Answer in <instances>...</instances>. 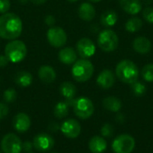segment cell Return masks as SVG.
I'll list each match as a JSON object with an SVG mask.
<instances>
[{"label": "cell", "instance_id": "1", "mask_svg": "<svg viewBox=\"0 0 153 153\" xmlns=\"http://www.w3.org/2000/svg\"><path fill=\"white\" fill-rule=\"evenodd\" d=\"M22 31L21 18L13 13H5L0 16V38L13 40L20 37Z\"/></svg>", "mask_w": 153, "mask_h": 153}, {"label": "cell", "instance_id": "2", "mask_svg": "<svg viewBox=\"0 0 153 153\" xmlns=\"http://www.w3.org/2000/svg\"><path fill=\"white\" fill-rule=\"evenodd\" d=\"M139 69L137 65L131 60H122L116 66V76L124 83L132 84L138 81Z\"/></svg>", "mask_w": 153, "mask_h": 153}, {"label": "cell", "instance_id": "3", "mask_svg": "<svg viewBox=\"0 0 153 153\" xmlns=\"http://www.w3.org/2000/svg\"><path fill=\"white\" fill-rule=\"evenodd\" d=\"M94 67L88 59H80L76 61L72 68V75L78 82H84L89 81L93 75Z\"/></svg>", "mask_w": 153, "mask_h": 153}, {"label": "cell", "instance_id": "4", "mask_svg": "<svg viewBox=\"0 0 153 153\" xmlns=\"http://www.w3.org/2000/svg\"><path fill=\"white\" fill-rule=\"evenodd\" d=\"M26 55V45L21 40L13 39L7 43L4 48V56L8 58L9 62L19 63L25 58Z\"/></svg>", "mask_w": 153, "mask_h": 153}, {"label": "cell", "instance_id": "5", "mask_svg": "<svg viewBox=\"0 0 153 153\" xmlns=\"http://www.w3.org/2000/svg\"><path fill=\"white\" fill-rule=\"evenodd\" d=\"M119 44V39L117 33L109 29L103 30L98 36V46L104 52L115 51Z\"/></svg>", "mask_w": 153, "mask_h": 153}, {"label": "cell", "instance_id": "6", "mask_svg": "<svg viewBox=\"0 0 153 153\" xmlns=\"http://www.w3.org/2000/svg\"><path fill=\"white\" fill-rule=\"evenodd\" d=\"M73 108L75 116L83 120L90 118L94 113V105L92 101L86 97L76 99Z\"/></svg>", "mask_w": 153, "mask_h": 153}, {"label": "cell", "instance_id": "7", "mask_svg": "<svg viewBox=\"0 0 153 153\" xmlns=\"http://www.w3.org/2000/svg\"><path fill=\"white\" fill-rule=\"evenodd\" d=\"M135 148V140L130 134H120L112 143V150L115 153H132Z\"/></svg>", "mask_w": 153, "mask_h": 153}, {"label": "cell", "instance_id": "8", "mask_svg": "<svg viewBox=\"0 0 153 153\" xmlns=\"http://www.w3.org/2000/svg\"><path fill=\"white\" fill-rule=\"evenodd\" d=\"M21 139L13 133L5 134L1 141V149L4 153H21L22 151Z\"/></svg>", "mask_w": 153, "mask_h": 153}, {"label": "cell", "instance_id": "9", "mask_svg": "<svg viewBox=\"0 0 153 153\" xmlns=\"http://www.w3.org/2000/svg\"><path fill=\"white\" fill-rule=\"evenodd\" d=\"M33 148L40 152H48L53 149L55 145L54 138L46 133H39L36 134L32 141Z\"/></svg>", "mask_w": 153, "mask_h": 153}, {"label": "cell", "instance_id": "10", "mask_svg": "<svg viewBox=\"0 0 153 153\" xmlns=\"http://www.w3.org/2000/svg\"><path fill=\"white\" fill-rule=\"evenodd\" d=\"M60 131L65 137L69 139H75L80 135L82 126L76 119L68 118L60 125Z\"/></svg>", "mask_w": 153, "mask_h": 153}, {"label": "cell", "instance_id": "11", "mask_svg": "<svg viewBox=\"0 0 153 153\" xmlns=\"http://www.w3.org/2000/svg\"><path fill=\"white\" fill-rule=\"evenodd\" d=\"M47 38L49 44L55 48H61L67 41V35L61 27L50 28L47 32Z\"/></svg>", "mask_w": 153, "mask_h": 153}, {"label": "cell", "instance_id": "12", "mask_svg": "<svg viewBox=\"0 0 153 153\" xmlns=\"http://www.w3.org/2000/svg\"><path fill=\"white\" fill-rule=\"evenodd\" d=\"M76 49L81 57L87 59L95 54L96 47L91 39L88 38H82L77 42Z\"/></svg>", "mask_w": 153, "mask_h": 153}, {"label": "cell", "instance_id": "13", "mask_svg": "<svg viewBox=\"0 0 153 153\" xmlns=\"http://www.w3.org/2000/svg\"><path fill=\"white\" fill-rule=\"evenodd\" d=\"M97 84L103 90L110 89L116 82V75L115 74L109 69H104L100 73L97 77Z\"/></svg>", "mask_w": 153, "mask_h": 153}, {"label": "cell", "instance_id": "14", "mask_svg": "<svg viewBox=\"0 0 153 153\" xmlns=\"http://www.w3.org/2000/svg\"><path fill=\"white\" fill-rule=\"evenodd\" d=\"M30 117L23 112H20L18 113L13 120V126L15 129L16 132L18 133H25L27 132L30 127Z\"/></svg>", "mask_w": 153, "mask_h": 153}, {"label": "cell", "instance_id": "15", "mask_svg": "<svg viewBox=\"0 0 153 153\" xmlns=\"http://www.w3.org/2000/svg\"><path fill=\"white\" fill-rule=\"evenodd\" d=\"M133 48L134 50L141 55L148 54L152 49V42L146 37H137L133 41Z\"/></svg>", "mask_w": 153, "mask_h": 153}, {"label": "cell", "instance_id": "16", "mask_svg": "<svg viewBox=\"0 0 153 153\" xmlns=\"http://www.w3.org/2000/svg\"><path fill=\"white\" fill-rule=\"evenodd\" d=\"M120 7L128 14L135 15L142 10V4L140 0H118Z\"/></svg>", "mask_w": 153, "mask_h": 153}, {"label": "cell", "instance_id": "17", "mask_svg": "<svg viewBox=\"0 0 153 153\" xmlns=\"http://www.w3.org/2000/svg\"><path fill=\"white\" fill-rule=\"evenodd\" d=\"M108 147L107 141L102 136L95 135L89 141V149L92 153H103Z\"/></svg>", "mask_w": 153, "mask_h": 153}, {"label": "cell", "instance_id": "18", "mask_svg": "<svg viewBox=\"0 0 153 153\" xmlns=\"http://www.w3.org/2000/svg\"><path fill=\"white\" fill-rule=\"evenodd\" d=\"M78 14L82 20L85 22H90L93 20V18L95 17L96 10L91 4L82 3L78 9Z\"/></svg>", "mask_w": 153, "mask_h": 153}, {"label": "cell", "instance_id": "19", "mask_svg": "<svg viewBox=\"0 0 153 153\" xmlns=\"http://www.w3.org/2000/svg\"><path fill=\"white\" fill-rule=\"evenodd\" d=\"M58 58L65 65H72L76 62L77 54L73 48H64L59 51Z\"/></svg>", "mask_w": 153, "mask_h": 153}, {"label": "cell", "instance_id": "20", "mask_svg": "<svg viewBox=\"0 0 153 153\" xmlns=\"http://www.w3.org/2000/svg\"><path fill=\"white\" fill-rule=\"evenodd\" d=\"M39 79L45 83H51L56 80V74L53 67L50 65H42L38 72Z\"/></svg>", "mask_w": 153, "mask_h": 153}, {"label": "cell", "instance_id": "21", "mask_svg": "<svg viewBox=\"0 0 153 153\" xmlns=\"http://www.w3.org/2000/svg\"><path fill=\"white\" fill-rule=\"evenodd\" d=\"M102 105L104 108H106L107 110L115 112V113H118L120 109L122 108L121 100L115 96H108L105 98L102 101Z\"/></svg>", "mask_w": 153, "mask_h": 153}, {"label": "cell", "instance_id": "22", "mask_svg": "<svg viewBox=\"0 0 153 153\" xmlns=\"http://www.w3.org/2000/svg\"><path fill=\"white\" fill-rule=\"evenodd\" d=\"M33 80V77L30 73L27 71H20L18 72L14 76V82L15 83L20 87H28L31 84Z\"/></svg>", "mask_w": 153, "mask_h": 153}, {"label": "cell", "instance_id": "23", "mask_svg": "<svg viewBox=\"0 0 153 153\" xmlns=\"http://www.w3.org/2000/svg\"><path fill=\"white\" fill-rule=\"evenodd\" d=\"M118 16L114 10H107L100 16L101 24L107 28L114 26L117 22Z\"/></svg>", "mask_w": 153, "mask_h": 153}, {"label": "cell", "instance_id": "24", "mask_svg": "<svg viewBox=\"0 0 153 153\" xmlns=\"http://www.w3.org/2000/svg\"><path fill=\"white\" fill-rule=\"evenodd\" d=\"M76 87L71 82H64L60 85V93L65 100L74 99L76 95Z\"/></svg>", "mask_w": 153, "mask_h": 153}, {"label": "cell", "instance_id": "25", "mask_svg": "<svg viewBox=\"0 0 153 153\" xmlns=\"http://www.w3.org/2000/svg\"><path fill=\"white\" fill-rule=\"evenodd\" d=\"M69 106L65 101L58 102L54 108V116L58 119H63L67 117L69 113Z\"/></svg>", "mask_w": 153, "mask_h": 153}, {"label": "cell", "instance_id": "26", "mask_svg": "<svg viewBox=\"0 0 153 153\" xmlns=\"http://www.w3.org/2000/svg\"><path fill=\"white\" fill-rule=\"evenodd\" d=\"M126 30L129 32H137L143 27V21L138 17H132L126 22Z\"/></svg>", "mask_w": 153, "mask_h": 153}, {"label": "cell", "instance_id": "27", "mask_svg": "<svg viewBox=\"0 0 153 153\" xmlns=\"http://www.w3.org/2000/svg\"><path fill=\"white\" fill-rule=\"evenodd\" d=\"M131 85V91L133 92V94L136 97H142L145 94L147 88L145 86L144 83H143L142 82L136 81L134 83L130 84Z\"/></svg>", "mask_w": 153, "mask_h": 153}, {"label": "cell", "instance_id": "28", "mask_svg": "<svg viewBox=\"0 0 153 153\" xmlns=\"http://www.w3.org/2000/svg\"><path fill=\"white\" fill-rule=\"evenodd\" d=\"M141 74L144 81L148 82H153V64L145 65L141 71Z\"/></svg>", "mask_w": 153, "mask_h": 153}, {"label": "cell", "instance_id": "29", "mask_svg": "<svg viewBox=\"0 0 153 153\" xmlns=\"http://www.w3.org/2000/svg\"><path fill=\"white\" fill-rule=\"evenodd\" d=\"M3 98H4V100L6 102V103H12L13 102L16 98H17V92L14 89H7L4 91V94H3Z\"/></svg>", "mask_w": 153, "mask_h": 153}, {"label": "cell", "instance_id": "30", "mask_svg": "<svg viewBox=\"0 0 153 153\" xmlns=\"http://www.w3.org/2000/svg\"><path fill=\"white\" fill-rule=\"evenodd\" d=\"M115 132V129L113 127V126L109 123H106L102 126L101 129H100V134L102 135V137L104 138H110L113 136Z\"/></svg>", "mask_w": 153, "mask_h": 153}, {"label": "cell", "instance_id": "31", "mask_svg": "<svg viewBox=\"0 0 153 153\" xmlns=\"http://www.w3.org/2000/svg\"><path fill=\"white\" fill-rule=\"evenodd\" d=\"M143 16L147 22L153 24V7H146L143 12Z\"/></svg>", "mask_w": 153, "mask_h": 153}, {"label": "cell", "instance_id": "32", "mask_svg": "<svg viewBox=\"0 0 153 153\" xmlns=\"http://www.w3.org/2000/svg\"><path fill=\"white\" fill-rule=\"evenodd\" d=\"M10 1L9 0H0V13H5L10 8Z\"/></svg>", "mask_w": 153, "mask_h": 153}, {"label": "cell", "instance_id": "33", "mask_svg": "<svg viewBox=\"0 0 153 153\" xmlns=\"http://www.w3.org/2000/svg\"><path fill=\"white\" fill-rule=\"evenodd\" d=\"M8 112H9V108L7 105L3 102H0V120L4 119L8 115Z\"/></svg>", "mask_w": 153, "mask_h": 153}, {"label": "cell", "instance_id": "34", "mask_svg": "<svg viewBox=\"0 0 153 153\" xmlns=\"http://www.w3.org/2000/svg\"><path fill=\"white\" fill-rule=\"evenodd\" d=\"M58 130H60V125L56 122V121H51L48 124V131L52 132V133H56Z\"/></svg>", "mask_w": 153, "mask_h": 153}, {"label": "cell", "instance_id": "35", "mask_svg": "<svg viewBox=\"0 0 153 153\" xmlns=\"http://www.w3.org/2000/svg\"><path fill=\"white\" fill-rule=\"evenodd\" d=\"M22 151H24V152H30L33 148V143L29 142V141H26V142L22 143Z\"/></svg>", "mask_w": 153, "mask_h": 153}, {"label": "cell", "instance_id": "36", "mask_svg": "<svg viewBox=\"0 0 153 153\" xmlns=\"http://www.w3.org/2000/svg\"><path fill=\"white\" fill-rule=\"evenodd\" d=\"M9 60L4 55H0V67H4L8 65Z\"/></svg>", "mask_w": 153, "mask_h": 153}, {"label": "cell", "instance_id": "37", "mask_svg": "<svg viewBox=\"0 0 153 153\" xmlns=\"http://www.w3.org/2000/svg\"><path fill=\"white\" fill-rule=\"evenodd\" d=\"M45 22H46V23H47L48 25L51 26V25H53V24L55 23L56 20H55V18H54L53 15L49 14V15H48V16L45 18Z\"/></svg>", "mask_w": 153, "mask_h": 153}, {"label": "cell", "instance_id": "38", "mask_svg": "<svg viewBox=\"0 0 153 153\" xmlns=\"http://www.w3.org/2000/svg\"><path fill=\"white\" fill-rule=\"evenodd\" d=\"M116 120H117V123H119V124H123V123H125L126 122V117H125V115L124 114H122V113H119L118 112V114L117 115V117H116Z\"/></svg>", "mask_w": 153, "mask_h": 153}, {"label": "cell", "instance_id": "39", "mask_svg": "<svg viewBox=\"0 0 153 153\" xmlns=\"http://www.w3.org/2000/svg\"><path fill=\"white\" fill-rule=\"evenodd\" d=\"M30 2H32L35 4H42L46 3L47 0H30Z\"/></svg>", "mask_w": 153, "mask_h": 153}, {"label": "cell", "instance_id": "40", "mask_svg": "<svg viewBox=\"0 0 153 153\" xmlns=\"http://www.w3.org/2000/svg\"><path fill=\"white\" fill-rule=\"evenodd\" d=\"M91 2H93V3H98V2H100L101 0H90Z\"/></svg>", "mask_w": 153, "mask_h": 153}, {"label": "cell", "instance_id": "41", "mask_svg": "<svg viewBox=\"0 0 153 153\" xmlns=\"http://www.w3.org/2000/svg\"><path fill=\"white\" fill-rule=\"evenodd\" d=\"M68 2H76V1H78V0H67Z\"/></svg>", "mask_w": 153, "mask_h": 153}, {"label": "cell", "instance_id": "42", "mask_svg": "<svg viewBox=\"0 0 153 153\" xmlns=\"http://www.w3.org/2000/svg\"><path fill=\"white\" fill-rule=\"evenodd\" d=\"M24 153H34V152H33L32 151H30V152H25Z\"/></svg>", "mask_w": 153, "mask_h": 153}, {"label": "cell", "instance_id": "43", "mask_svg": "<svg viewBox=\"0 0 153 153\" xmlns=\"http://www.w3.org/2000/svg\"><path fill=\"white\" fill-rule=\"evenodd\" d=\"M21 1H22V0H21ZM22 1H24V0H22Z\"/></svg>", "mask_w": 153, "mask_h": 153}, {"label": "cell", "instance_id": "44", "mask_svg": "<svg viewBox=\"0 0 153 153\" xmlns=\"http://www.w3.org/2000/svg\"><path fill=\"white\" fill-rule=\"evenodd\" d=\"M0 153H2V152H0Z\"/></svg>", "mask_w": 153, "mask_h": 153}, {"label": "cell", "instance_id": "45", "mask_svg": "<svg viewBox=\"0 0 153 153\" xmlns=\"http://www.w3.org/2000/svg\"><path fill=\"white\" fill-rule=\"evenodd\" d=\"M54 153H56V152H54Z\"/></svg>", "mask_w": 153, "mask_h": 153}]
</instances>
